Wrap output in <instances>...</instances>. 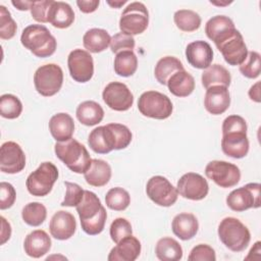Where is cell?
I'll return each mask as SVG.
<instances>
[{
  "instance_id": "obj_7",
  "label": "cell",
  "mask_w": 261,
  "mask_h": 261,
  "mask_svg": "<svg viewBox=\"0 0 261 261\" xmlns=\"http://www.w3.org/2000/svg\"><path fill=\"white\" fill-rule=\"evenodd\" d=\"M216 48L221 53L225 62L229 65H241L248 55V49L242 34L233 29L216 42Z\"/></svg>"
},
{
  "instance_id": "obj_49",
  "label": "cell",
  "mask_w": 261,
  "mask_h": 261,
  "mask_svg": "<svg viewBox=\"0 0 261 261\" xmlns=\"http://www.w3.org/2000/svg\"><path fill=\"white\" fill-rule=\"evenodd\" d=\"M230 132H247V122L245 118L237 114L227 116L222 122V134Z\"/></svg>"
},
{
  "instance_id": "obj_16",
  "label": "cell",
  "mask_w": 261,
  "mask_h": 261,
  "mask_svg": "<svg viewBox=\"0 0 261 261\" xmlns=\"http://www.w3.org/2000/svg\"><path fill=\"white\" fill-rule=\"evenodd\" d=\"M24 166L25 155L21 147L12 141L3 143L0 148V170L14 174L20 172Z\"/></svg>"
},
{
  "instance_id": "obj_9",
  "label": "cell",
  "mask_w": 261,
  "mask_h": 261,
  "mask_svg": "<svg viewBox=\"0 0 261 261\" xmlns=\"http://www.w3.org/2000/svg\"><path fill=\"white\" fill-rule=\"evenodd\" d=\"M149 24V12L142 2H132L122 11L119 19L121 33L129 36L140 35Z\"/></svg>"
},
{
  "instance_id": "obj_50",
  "label": "cell",
  "mask_w": 261,
  "mask_h": 261,
  "mask_svg": "<svg viewBox=\"0 0 261 261\" xmlns=\"http://www.w3.org/2000/svg\"><path fill=\"white\" fill-rule=\"evenodd\" d=\"M100 4L99 0H77L76 5L79 6L80 10L84 13H92L94 12Z\"/></svg>"
},
{
  "instance_id": "obj_25",
  "label": "cell",
  "mask_w": 261,
  "mask_h": 261,
  "mask_svg": "<svg viewBox=\"0 0 261 261\" xmlns=\"http://www.w3.org/2000/svg\"><path fill=\"white\" fill-rule=\"evenodd\" d=\"M73 21L74 12L68 3L62 1L52 2L48 14V22L54 28L66 29L69 28Z\"/></svg>"
},
{
  "instance_id": "obj_5",
  "label": "cell",
  "mask_w": 261,
  "mask_h": 261,
  "mask_svg": "<svg viewBox=\"0 0 261 261\" xmlns=\"http://www.w3.org/2000/svg\"><path fill=\"white\" fill-rule=\"evenodd\" d=\"M138 109L144 116L154 119H166L173 110L171 100L158 91L144 92L138 100Z\"/></svg>"
},
{
  "instance_id": "obj_33",
  "label": "cell",
  "mask_w": 261,
  "mask_h": 261,
  "mask_svg": "<svg viewBox=\"0 0 261 261\" xmlns=\"http://www.w3.org/2000/svg\"><path fill=\"white\" fill-rule=\"evenodd\" d=\"M233 29H236L233 21L225 15L212 16L205 24L206 36L213 42H216Z\"/></svg>"
},
{
  "instance_id": "obj_32",
  "label": "cell",
  "mask_w": 261,
  "mask_h": 261,
  "mask_svg": "<svg viewBox=\"0 0 261 261\" xmlns=\"http://www.w3.org/2000/svg\"><path fill=\"white\" fill-rule=\"evenodd\" d=\"M182 69L185 68L179 59L174 56H165L156 63L154 75L159 84L166 85L171 75Z\"/></svg>"
},
{
  "instance_id": "obj_1",
  "label": "cell",
  "mask_w": 261,
  "mask_h": 261,
  "mask_svg": "<svg viewBox=\"0 0 261 261\" xmlns=\"http://www.w3.org/2000/svg\"><path fill=\"white\" fill-rule=\"evenodd\" d=\"M75 208L80 216L82 229L87 234L96 236L103 231L107 212L95 193L85 190L84 197Z\"/></svg>"
},
{
  "instance_id": "obj_43",
  "label": "cell",
  "mask_w": 261,
  "mask_h": 261,
  "mask_svg": "<svg viewBox=\"0 0 261 261\" xmlns=\"http://www.w3.org/2000/svg\"><path fill=\"white\" fill-rule=\"evenodd\" d=\"M136 42L133 36L126 35L124 33H117L111 37L110 49L111 52L117 54L122 51H133L135 48Z\"/></svg>"
},
{
  "instance_id": "obj_46",
  "label": "cell",
  "mask_w": 261,
  "mask_h": 261,
  "mask_svg": "<svg viewBox=\"0 0 261 261\" xmlns=\"http://www.w3.org/2000/svg\"><path fill=\"white\" fill-rule=\"evenodd\" d=\"M190 261H215L216 254L212 247L207 244H199L195 246L188 257Z\"/></svg>"
},
{
  "instance_id": "obj_11",
  "label": "cell",
  "mask_w": 261,
  "mask_h": 261,
  "mask_svg": "<svg viewBox=\"0 0 261 261\" xmlns=\"http://www.w3.org/2000/svg\"><path fill=\"white\" fill-rule=\"evenodd\" d=\"M226 204L237 212L260 207V184L249 182L231 191L226 197Z\"/></svg>"
},
{
  "instance_id": "obj_39",
  "label": "cell",
  "mask_w": 261,
  "mask_h": 261,
  "mask_svg": "<svg viewBox=\"0 0 261 261\" xmlns=\"http://www.w3.org/2000/svg\"><path fill=\"white\" fill-rule=\"evenodd\" d=\"M261 61L260 54L256 51L248 52L244 62L240 65L241 73L248 79H256L260 75Z\"/></svg>"
},
{
  "instance_id": "obj_27",
  "label": "cell",
  "mask_w": 261,
  "mask_h": 261,
  "mask_svg": "<svg viewBox=\"0 0 261 261\" xmlns=\"http://www.w3.org/2000/svg\"><path fill=\"white\" fill-rule=\"evenodd\" d=\"M169 92L176 97H188L195 90V80L185 69L175 72L166 84Z\"/></svg>"
},
{
  "instance_id": "obj_30",
  "label": "cell",
  "mask_w": 261,
  "mask_h": 261,
  "mask_svg": "<svg viewBox=\"0 0 261 261\" xmlns=\"http://www.w3.org/2000/svg\"><path fill=\"white\" fill-rule=\"evenodd\" d=\"M202 85L208 89L213 86L228 87L231 82L229 71L220 64H212L204 69L201 75Z\"/></svg>"
},
{
  "instance_id": "obj_20",
  "label": "cell",
  "mask_w": 261,
  "mask_h": 261,
  "mask_svg": "<svg viewBox=\"0 0 261 261\" xmlns=\"http://www.w3.org/2000/svg\"><path fill=\"white\" fill-rule=\"evenodd\" d=\"M229 105L230 96L227 87L213 86L206 90L204 106L209 113L213 115L222 114L228 109Z\"/></svg>"
},
{
  "instance_id": "obj_47",
  "label": "cell",
  "mask_w": 261,
  "mask_h": 261,
  "mask_svg": "<svg viewBox=\"0 0 261 261\" xmlns=\"http://www.w3.org/2000/svg\"><path fill=\"white\" fill-rule=\"evenodd\" d=\"M52 2V0L32 1V5L30 8L32 17L38 22H48V14Z\"/></svg>"
},
{
  "instance_id": "obj_3",
  "label": "cell",
  "mask_w": 261,
  "mask_h": 261,
  "mask_svg": "<svg viewBox=\"0 0 261 261\" xmlns=\"http://www.w3.org/2000/svg\"><path fill=\"white\" fill-rule=\"evenodd\" d=\"M54 151L57 158L75 173H85L92 161L87 148L72 138L65 142H57Z\"/></svg>"
},
{
  "instance_id": "obj_26",
  "label": "cell",
  "mask_w": 261,
  "mask_h": 261,
  "mask_svg": "<svg viewBox=\"0 0 261 261\" xmlns=\"http://www.w3.org/2000/svg\"><path fill=\"white\" fill-rule=\"evenodd\" d=\"M88 185L92 187H103L108 184L111 178L110 165L101 159H92L89 168L84 173Z\"/></svg>"
},
{
  "instance_id": "obj_22",
  "label": "cell",
  "mask_w": 261,
  "mask_h": 261,
  "mask_svg": "<svg viewBox=\"0 0 261 261\" xmlns=\"http://www.w3.org/2000/svg\"><path fill=\"white\" fill-rule=\"evenodd\" d=\"M51 239L43 229H36L30 232L23 242V249L28 256L32 258H41L51 249Z\"/></svg>"
},
{
  "instance_id": "obj_17",
  "label": "cell",
  "mask_w": 261,
  "mask_h": 261,
  "mask_svg": "<svg viewBox=\"0 0 261 261\" xmlns=\"http://www.w3.org/2000/svg\"><path fill=\"white\" fill-rule=\"evenodd\" d=\"M76 229V221L74 216L67 211H57L53 214L50 223L49 230L51 236L59 241H65L70 239Z\"/></svg>"
},
{
  "instance_id": "obj_40",
  "label": "cell",
  "mask_w": 261,
  "mask_h": 261,
  "mask_svg": "<svg viewBox=\"0 0 261 261\" xmlns=\"http://www.w3.org/2000/svg\"><path fill=\"white\" fill-rule=\"evenodd\" d=\"M16 30V22L11 17L10 12L4 5H0V38L10 40L14 37Z\"/></svg>"
},
{
  "instance_id": "obj_53",
  "label": "cell",
  "mask_w": 261,
  "mask_h": 261,
  "mask_svg": "<svg viewBox=\"0 0 261 261\" xmlns=\"http://www.w3.org/2000/svg\"><path fill=\"white\" fill-rule=\"evenodd\" d=\"M11 3L14 7H16L18 10H21V11L29 10L32 5V1H12Z\"/></svg>"
},
{
  "instance_id": "obj_36",
  "label": "cell",
  "mask_w": 261,
  "mask_h": 261,
  "mask_svg": "<svg viewBox=\"0 0 261 261\" xmlns=\"http://www.w3.org/2000/svg\"><path fill=\"white\" fill-rule=\"evenodd\" d=\"M22 220L31 226L41 225L47 217V209L40 202H31L21 210Z\"/></svg>"
},
{
  "instance_id": "obj_18",
  "label": "cell",
  "mask_w": 261,
  "mask_h": 261,
  "mask_svg": "<svg viewBox=\"0 0 261 261\" xmlns=\"http://www.w3.org/2000/svg\"><path fill=\"white\" fill-rule=\"evenodd\" d=\"M249 140L247 132H230L222 134L221 149L222 152L231 158H244L249 152Z\"/></svg>"
},
{
  "instance_id": "obj_41",
  "label": "cell",
  "mask_w": 261,
  "mask_h": 261,
  "mask_svg": "<svg viewBox=\"0 0 261 261\" xmlns=\"http://www.w3.org/2000/svg\"><path fill=\"white\" fill-rule=\"evenodd\" d=\"M109 233H110L111 240L115 244H117L123 238L133 234L132 224L127 219L122 217H117L110 224Z\"/></svg>"
},
{
  "instance_id": "obj_2",
  "label": "cell",
  "mask_w": 261,
  "mask_h": 261,
  "mask_svg": "<svg viewBox=\"0 0 261 261\" xmlns=\"http://www.w3.org/2000/svg\"><path fill=\"white\" fill-rule=\"evenodd\" d=\"M20 42L24 48L40 58L51 56L57 47L56 39L43 24H30L24 28Z\"/></svg>"
},
{
  "instance_id": "obj_13",
  "label": "cell",
  "mask_w": 261,
  "mask_h": 261,
  "mask_svg": "<svg viewBox=\"0 0 261 261\" xmlns=\"http://www.w3.org/2000/svg\"><path fill=\"white\" fill-rule=\"evenodd\" d=\"M67 65L70 76L77 83H87L93 77L94 60L87 50H72L67 57Z\"/></svg>"
},
{
  "instance_id": "obj_54",
  "label": "cell",
  "mask_w": 261,
  "mask_h": 261,
  "mask_svg": "<svg viewBox=\"0 0 261 261\" xmlns=\"http://www.w3.org/2000/svg\"><path fill=\"white\" fill-rule=\"evenodd\" d=\"M126 3V0H119V1H107V4L113 8H119L123 4Z\"/></svg>"
},
{
  "instance_id": "obj_24",
  "label": "cell",
  "mask_w": 261,
  "mask_h": 261,
  "mask_svg": "<svg viewBox=\"0 0 261 261\" xmlns=\"http://www.w3.org/2000/svg\"><path fill=\"white\" fill-rule=\"evenodd\" d=\"M171 228L174 236L182 241H188L198 232L199 222L194 214L182 212L173 217Z\"/></svg>"
},
{
  "instance_id": "obj_6",
  "label": "cell",
  "mask_w": 261,
  "mask_h": 261,
  "mask_svg": "<svg viewBox=\"0 0 261 261\" xmlns=\"http://www.w3.org/2000/svg\"><path fill=\"white\" fill-rule=\"evenodd\" d=\"M58 178V169L52 162H43L25 180L28 192L36 197L48 195Z\"/></svg>"
},
{
  "instance_id": "obj_15",
  "label": "cell",
  "mask_w": 261,
  "mask_h": 261,
  "mask_svg": "<svg viewBox=\"0 0 261 261\" xmlns=\"http://www.w3.org/2000/svg\"><path fill=\"white\" fill-rule=\"evenodd\" d=\"M176 190L185 199L200 201L208 195L209 186L207 180L201 174L196 172H188L181 175V177L177 180Z\"/></svg>"
},
{
  "instance_id": "obj_8",
  "label": "cell",
  "mask_w": 261,
  "mask_h": 261,
  "mask_svg": "<svg viewBox=\"0 0 261 261\" xmlns=\"http://www.w3.org/2000/svg\"><path fill=\"white\" fill-rule=\"evenodd\" d=\"M63 84V71L55 63L41 65L34 74V85L37 92L44 97L54 96Z\"/></svg>"
},
{
  "instance_id": "obj_23",
  "label": "cell",
  "mask_w": 261,
  "mask_h": 261,
  "mask_svg": "<svg viewBox=\"0 0 261 261\" xmlns=\"http://www.w3.org/2000/svg\"><path fill=\"white\" fill-rule=\"evenodd\" d=\"M49 130L56 142H65L72 138L74 121L68 113L54 114L49 120Z\"/></svg>"
},
{
  "instance_id": "obj_51",
  "label": "cell",
  "mask_w": 261,
  "mask_h": 261,
  "mask_svg": "<svg viewBox=\"0 0 261 261\" xmlns=\"http://www.w3.org/2000/svg\"><path fill=\"white\" fill-rule=\"evenodd\" d=\"M1 224H2V228H1V245H4L10 239L11 226H10V223L3 216H1Z\"/></svg>"
},
{
  "instance_id": "obj_42",
  "label": "cell",
  "mask_w": 261,
  "mask_h": 261,
  "mask_svg": "<svg viewBox=\"0 0 261 261\" xmlns=\"http://www.w3.org/2000/svg\"><path fill=\"white\" fill-rule=\"evenodd\" d=\"M66 192L64 200L61 202V206L63 207H76L84 197L85 190H83L77 184L64 181Z\"/></svg>"
},
{
  "instance_id": "obj_55",
  "label": "cell",
  "mask_w": 261,
  "mask_h": 261,
  "mask_svg": "<svg viewBox=\"0 0 261 261\" xmlns=\"http://www.w3.org/2000/svg\"><path fill=\"white\" fill-rule=\"evenodd\" d=\"M210 3H211V4H214V5H218V6H224V5H228V4H230V3H231V1H230V2H225V3H222V2H215V1H210Z\"/></svg>"
},
{
  "instance_id": "obj_52",
  "label": "cell",
  "mask_w": 261,
  "mask_h": 261,
  "mask_svg": "<svg viewBox=\"0 0 261 261\" xmlns=\"http://www.w3.org/2000/svg\"><path fill=\"white\" fill-rule=\"evenodd\" d=\"M248 95L251 100H253L257 103H259L261 101V99H260V82H257L250 88Z\"/></svg>"
},
{
  "instance_id": "obj_12",
  "label": "cell",
  "mask_w": 261,
  "mask_h": 261,
  "mask_svg": "<svg viewBox=\"0 0 261 261\" xmlns=\"http://www.w3.org/2000/svg\"><path fill=\"white\" fill-rule=\"evenodd\" d=\"M146 193L150 200L162 207L172 206L178 197L176 188L162 175H154L148 180Z\"/></svg>"
},
{
  "instance_id": "obj_28",
  "label": "cell",
  "mask_w": 261,
  "mask_h": 261,
  "mask_svg": "<svg viewBox=\"0 0 261 261\" xmlns=\"http://www.w3.org/2000/svg\"><path fill=\"white\" fill-rule=\"evenodd\" d=\"M111 37L106 30L93 28L88 30L83 37L85 49L91 53H100L110 46Z\"/></svg>"
},
{
  "instance_id": "obj_48",
  "label": "cell",
  "mask_w": 261,
  "mask_h": 261,
  "mask_svg": "<svg viewBox=\"0 0 261 261\" xmlns=\"http://www.w3.org/2000/svg\"><path fill=\"white\" fill-rule=\"evenodd\" d=\"M16 199V192L13 186L9 182L2 181L0 184V209L5 210L14 204Z\"/></svg>"
},
{
  "instance_id": "obj_19",
  "label": "cell",
  "mask_w": 261,
  "mask_h": 261,
  "mask_svg": "<svg viewBox=\"0 0 261 261\" xmlns=\"http://www.w3.org/2000/svg\"><path fill=\"white\" fill-rule=\"evenodd\" d=\"M186 57L188 62L195 68L205 69L213 60V50L209 43L198 40L188 44L186 48Z\"/></svg>"
},
{
  "instance_id": "obj_45",
  "label": "cell",
  "mask_w": 261,
  "mask_h": 261,
  "mask_svg": "<svg viewBox=\"0 0 261 261\" xmlns=\"http://www.w3.org/2000/svg\"><path fill=\"white\" fill-rule=\"evenodd\" d=\"M88 144H89L90 148L95 153H98V154H107V153H109V150L106 146L104 135H103V125L94 128L90 133L89 139H88Z\"/></svg>"
},
{
  "instance_id": "obj_21",
  "label": "cell",
  "mask_w": 261,
  "mask_h": 261,
  "mask_svg": "<svg viewBox=\"0 0 261 261\" xmlns=\"http://www.w3.org/2000/svg\"><path fill=\"white\" fill-rule=\"evenodd\" d=\"M141 243L133 234L123 238L108 255L109 261H135L141 253Z\"/></svg>"
},
{
  "instance_id": "obj_31",
  "label": "cell",
  "mask_w": 261,
  "mask_h": 261,
  "mask_svg": "<svg viewBox=\"0 0 261 261\" xmlns=\"http://www.w3.org/2000/svg\"><path fill=\"white\" fill-rule=\"evenodd\" d=\"M155 254L161 261H178L182 258V248L174 239L164 237L156 243Z\"/></svg>"
},
{
  "instance_id": "obj_44",
  "label": "cell",
  "mask_w": 261,
  "mask_h": 261,
  "mask_svg": "<svg viewBox=\"0 0 261 261\" xmlns=\"http://www.w3.org/2000/svg\"><path fill=\"white\" fill-rule=\"evenodd\" d=\"M114 140H115V150H121L126 148L132 142V132L129 128L121 123H109Z\"/></svg>"
},
{
  "instance_id": "obj_4",
  "label": "cell",
  "mask_w": 261,
  "mask_h": 261,
  "mask_svg": "<svg viewBox=\"0 0 261 261\" xmlns=\"http://www.w3.org/2000/svg\"><path fill=\"white\" fill-rule=\"evenodd\" d=\"M217 232L221 243L232 252L244 251L251 241L248 227L236 217L223 218L218 225Z\"/></svg>"
},
{
  "instance_id": "obj_14",
  "label": "cell",
  "mask_w": 261,
  "mask_h": 261,
  "mask_svg": "<svg viewBox=\"0 0 261 261\" xmlns=\"http://www.w3.org/2000/svg\"><path fill=\"white\" fill-rule=\"evenodd\" d=\"M102 98L105 104L115 111H126L134 103V96L128 87L119 82L109 83L103 90Z\"/></svg>"
},
{
  "instance_id": "obj_35",
  "label": "cell",
  "mask_w": 261,
  "mask_h": 261,
  "mask_svg": "<svg viewBox=\"0 0 261 261\" xmlns=\"http://www.w3.org/2000/svg\"><path fill=\"white\" fill-rule=\"evenodd\" d=\"M173 20L180 31L187 33L197 31L201 25V16L196 11L190 9H179L175 11Z\"/></svg>"
},
{
  "instance_id": "obj_37",
  "label": "cell",
  "mask_w": 261,
  "mask_h": 261,
  "mask_svg": "<svg viewBox=\"0 0 261 261\" xmlns=\"http://www.w3.org/2000/svg\"><path fill=\"white\" fill-rule=\"evenodd\" d=\"M105 203L111 210L123 211L130 204V196L126 190L120 187H115L106 193Z\"/></svg>"
},
{
  "instance_id": "obj_34",
  "label": "cell",
  "mask_w": 261,
  "mask_h": 261,
  "mask_svg": "<svg viewBox=\"0 0 261 261\" xmlns=\"http://www.w3.org/2000/svg\"><path fill=\"white\" fill-rule=\"evenodd\" d=\"M138 68V58L133 51H122L114 58V71L120 76H132Z\"/></svg>"
},
{
  "instance_id": "obj_10",
  "label": "cell",
  "mask_w": 261,
  "mask_h": 261,
  "mask_svg": "<svg viewBox=\"0 0 261 261\" xmlns=\"http://www.w3.org/2000/svg\"><path fill=\"white\" fill-rule=\"evenodd\" d=\"M206 176L220 188H231L241 179L240 168L227 161L212 160L205 167Z\"/></svg>"
},
{
  "instance_id": "obj_29",
  "label": "cell",
  "mask_w": 261,
  "mask_h": 261,
  "mask_svg": "<svg viewBox=\"0 0 261 261\" xmlns=\"http://www.w3.org/2000/svg\"><path fill=\"white\" fill-rule=\"evenodd\" d=\"M75 114L82 124L93 126L102 121L104 110L102 106L95 101H84L77 106Z\"/></svg>"
},
{
  "instance_id": "obj_38",
  "label": "cell",
  "mask_w": 261,
  "mask_h": 261,
  "mask_svg": "<svg viewBox=\"0 0 261 261\" xmlns=\"http://www.w3.org/2000/svg\"><path fill=\"white\" fill-rule=\"evenodd\" d=\"M22 111L20 100L12 94H4L0 97V114L7 119L17 118Z\"/></svg>"
}]
</instances>
